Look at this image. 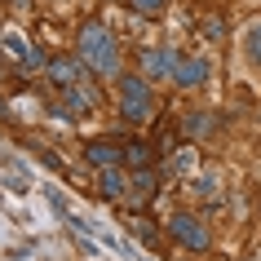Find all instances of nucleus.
I'll use <instances>...</instances> for the list:
<instances>
[{"label":"nucleus","mask_w":261,"mask_h":261,"mask_svg":"<svg viewBox=\"0 0 261 261\" xmlns=\"http://www.w3.org/2000/svg\"><path fill=\"white\" fill-rule=\"evenodd\" d=\"M75 58H80L93 75H115V71H120V44H115V36H111L102 22H89V27L80 31Z\"/></svg>","instance_id":"obj_1"},{"label":"nucleus","mask_w":261,"mask_h":261,"mask_svg":"<svg viewBox=\"0 0 261 261\" xmlns=\"http://www.w3.org/2000/svg\"><path fill=\"white\" fill-rule=\"evenodd\" d=\"M120 111H124L128 124H146L155 115V97H151V89H146V80L120 75Z\"/></svg>","instance_id":"obj_2"},{"label":"nucleus","mask_w":261,"mask_h":261,"mask_svg":"<svg viewBox=\"0 0 261 261\" xmlns=\"http://www.w3.org/2000/svg\"><path fill=\"white\" fill-rule=\"evenodd\" d=\"M97 111V89L89 80H80V84H71V89H62V120H84V115H93Z\"/></svg>","instance_id":"obj_3"},{"label":"nucleus","mask_w":261,"mask_h":261,"mask_svg":"<svg viewBox=\"0 0 261 261\" xmlns=\"http://www.w3.org/2000/svg\"><path fill=\"white\" fill-rule=\"evenodd\" d=\"M168 230H173L177 244L191 248V252H204V248H208V226L199 217H191V213H177V217L168 221Z\"/></svg>","instance_id":"obj_4"},{"label":"nucleus","mask_w":261,"mask_h":261,"mask_svg":"<svg viewBox=\"0 0 261 261\" xmlns=\"http://www.w3.org/2000/svg\"><path fill=\"white\" fill-rule=\"evenodd\" d=\"M177 62L181 58L173 54V49H146V54H142L146 80H173V75H177Z\"/></svg>","instance_id":"obj_5"},{"label":"nucleus","mask_w":261,"mask_h":261,"mask_svg":"<svg viewBox=\"0 0 261 261\" xmlns=\"http://www.w3.org/2000/svg\"><path fill=\"white\" fill-rule=\"evenodd\" d=\"M49 75H54L58 89H71V84L89 80V67H84L80 58H49Z\"/></svg>","instance_id":"obj_6"},{"label":"nucleus","mask_w":261,"mask_h":261,"mask_svg":"<svg viewBox=\"0 0 261 261\" xmlns=\"http://www.w3.org/2000/svg\"><path fill=\"white\" fill-rule=\"evenodd\" d=\"M208 75H213V71H208L204 58H181V62H177V75H173V80H177L181 89H199V84H208Z\"/></svg>","instance_id":"obj_7"},{"label":"nucleus","mask_w":261,"mask_h":261,"mask_svg":"<svg viewBox=\"0 0 261 261\" xmlns=\"http://www.w3.org/2000/svg\"><path fill=\"white\" fill-rule=\"evenodd\" d=\"M5 49H9V58L27 62V67H44V54L27 40V36H18V31H9V36H5Z\"/></svg>","instance_id":"obj_8"},{"label":"nucleus","mask_w":261,"mask_h":261,"mask_svg":"<svg viewBox=\"0 0 261 261\" xmlns=\"http://www.w3.org/2000/svg\"><path fill=\"white\" fill-rule=\"evenodd\" d=\"M151 195H155V173H151V168H133V173H128V195H124V199L146 204Z\"/></svg>","instance_id":"obj_9"},{"label":"nucleus","mask_w":261,"mask_h":261,"mask_svg":"<svg viewBox=\"0 0 261 261\" xmlns=\"http://www.w3.org/2000/svg\"><path fill=\"white\" fill-rule=\"evenodd\" d=\"M84 151H89V164H97V168H111L124 160V146H115V142H89Z\"/></svg>","instance_id":"obj_10"},{"label":"nucleus","mask_w":261,"mask_h":261,"mask_svg":"<svg viewBox=\"0 0 261 261\" xmlns=\"http://www.w3.org/2000/svg\"><path fill=\"white\" fill-rule=\"evenodd\" d=\"M102 195H107V199H124V195H128V177H124L115 164L102 168Z\"/></svg>","instance_id":"obj_11"},{"label":"nucleus","mask_w":261,"mask_h":261,"mask_svg":"<svg viewBox=\"0 0 261 261\" xmlns=\"http://www.w3.org/2000/svg\"><path fill=\"white\" fill-rule=\"evenodd\" d=\"M124 164L128 168H146L151 164V146H146V142H128V146H124Z\"/></svg>","instance_id":"obj_12"},{"label":"nucleus","mask_w":261,"mask_h":261,"mask_svg":"<svg viewBox=\"0 0 261 261\" xmlns=\"http://www.w3.org/2000/svg\"><path fill=\"white\" fill-rule=\"evenodd\" d=\"M181 128H186V138H204L208 128H213V120H208L204 111H191V115L181 120Z\"/></svg>","instance_id":"obj_13"},{"label":"nucleus","mask_w":261,"mask_h":261,"mask_svg":"<svg viewBox=\"0 0 261 261\" xmlns=\"http://www.w3.org/2000/svg\"><path fill=\"white\" fill-rule=\"evenodd\" d=\"M248 58L261 62V22H257V27H248Z\"/></svg>","instance_id":"obj_14"},{"label":"nucleus","mask_w":261,"mask_h":261,"mask_svg":"<svg viewBox=\"0 0 261 261\" xmlns=\"http://www.w3.org/2000/svg\"><path fill=\"white\" fill-rule=\"evenodd\" d=\"M191 191H195V195H213V191H217V173H204V177H195Z\"/></svg>","instance_id":"obj_15"},{"label":"nucleus","mask_w":261,"mask_h":261,"mask_svg":"<svg viewBox=\"0 0 261 261\" xmlns=\"http://www.w3.org/2000/svg\"><path fill=\"white\" fill-rule=\"evenodd\" d=\"M164 0H128V9H138V14H155Z\"/></svg>","instance_id":"obj_16"}]
</instances>
